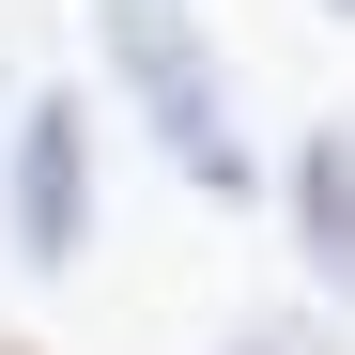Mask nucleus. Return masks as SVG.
<instances>
[{"label": "nucleus", "mask_w": 355, "mask_h": 355, "mask_svg": "<svg viewBox=\"0 0 355 355\" xmlns=\"http://www.w3.org/2000/svg\"><path fill=\"white\" fill-rule=\"evenodd\" d=\"M93 62H108L124 124L170 155V186H186V201H216V216H248V201H263V139H248V93H232L216 31L186 16V0H93Z\"/></svg>", "instance_id": "obj_1"}, {"label": "nucleus", "mask_w": 355, "mask_h": 355, "mask_svg": "<svg viewBox=\"0 0 355 355\" xmlns=\"http://www.w3.org/2000/svg\"><path fill=\"white\" fill-rule=\"evenodd\" d=\"M93 232H108V186H93V93H16L0 108V263H16L31 293H62L93 263Z\"/></svg>", "instance_id": "obj_2"}, {"label": "nucleus", "mask_w": 355, "mask_h": 355, "mask_svg": "<svg viewBox=\"0 0 355 355\" xmlns=\"http://www.w3.org/2000/svg\"><path fill=\"white\" fill-rule=\"evenodd\" d=\"M263 216H278L293 278L355 309V108H324V124H309V139H293V155L263 170Z\"/></svg>", "instance_id": "obj_3"}, {"label": "nucleus", "mask_w": 355, "mask_h": 355, "mask_svg": "<svg viewBox=\"0 0 355 355\" xmlns=\"http://www.w3.org/2000/svg\"><path fill=\"white\" fill-rule=\"evenodd\" d=\"M216 355H340V340H324V324H293V309H248Z\"/></svg>", "instance_id": "obj_4"}, {"label": "nucleus", "mask_w": 355, "mask_h": 355, "mask_svg": "<svg viewBox=\"0 0 355 355\" xmlns=\"http://www.w3.org/2000/svg\"><path fill=\"white\" fill-rule=\"evenodd\" d=\"M0 355H46V340H31V324H0Z\"/></svg>", "instance_id": "obj_5"}, {"label": "nucleus", "mask_w": 355, "mask_h": 355, "mask_svg": "<svg viewBox=\"0 0 355 355\" xmlns=\"http://www.w3.org/2000/svg\"><path fill=\"white\" fill-rule=\"evenodd\" d=\"M324 16H355V0H324Z\"/></svg>", "instance_id": "obj_6"}, {"label": "nucleus", "mask_w": 355, "mask_h": 355, "mask_svg": "<svg viewBox=\"0 0 355 355\" xmlns=\"http://www.w3.org/2000/svg\"><path fill=\"white\" fill-rule=\"evenodd\" d=\"M0 108H16V93H0Z\"/></svg>", "instance_id": "obj_7"}]
</instances>
